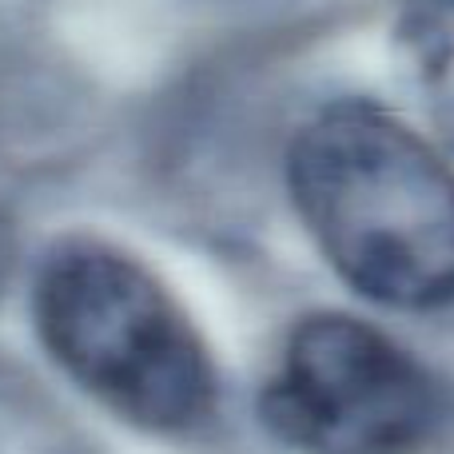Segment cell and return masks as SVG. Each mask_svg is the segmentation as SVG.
Wrapping results in <instances>:
<instances>
[{
    "label": "cell",
    "mask_w": 454,
    "mask_h": 454,
    "mask_svg": "<svg viewBox=\"0 0 454 454\" xmlns=\"http://www.w3.org/2000/svg\"><path fill=\"white\" fill-rule=\"evenodd\" d=\"M287 192L331 271L395 311L454 303V172L371 100H335L287 148Z\"/></svg>",
    "instance_id": "cell-1"
},
{
    "label": "cell",
    "mask_w": 454,
    "mask_h": 454,
    "mask_svg": "<svg viewBox=\"0 0 454 454\" xmlns=\"http://www.w3.org/2000/svg\"><path fill=\"white\" fill-rule=\"evenodd\" d=\"M36 335L104 411L148 434H192L215 411V367L160 275L92 235L60 239L32 283Z\"/></svg>",
    "instance_id": "cell-2"
},
{
    "label": "cell",
    "mask_w": 454,
    "mask_h": 454,
    "mask_svg": "<svg viewBox=\"0 0 454 454\" xmlns=\"http://www.w3.org/2000/svg\"><path fill=\"white\" fill-rule=\"evenodd\" d=\"M259 419L299 454H419L442 427V395L391 335L319 311L283 339Z\"/></svg>",
    "instance_id": "cell-3"
},
{
    "label": "cell",
    "mask_w": 454,
    "mask_h": 454,
    "mask_svg": "<svg viewBox=\"0 0 454 454\" xmlns=\"http://www.w3.org/2000/svg\"><path fill=\"white\" fill-rule=\"evenodd\" d=\"M399 48L427 120L454 148V0H411L399 20Z\"/></svg>",
    "instance_id": "cell-4"
},
{
    "label": "cell",
    "mask_w": 454,
    "mask_h": 454,
    "mask_svg": "<svg viewBox=\"0 0 454 454\" xmlns=\"http://www.w3.org/2000/svg\"><path fill=\"white\" fill-rule=\"evenodd\" d=\"M0 454H92L52 395L8 359H0Z\"/></svg>",
    "instance_id": "cell-5"
},
{
    "label": "cell",
    "mask_w": 454,
    "mask_h": 454,
    "mask_svg": "<svg viewBox=\"0 0 454 454\" xmlns=\"http://www.w3.org/2000/svg\"><path fill=\"white\" fill-rule=\"evenodd\" d=\"M12 263H16V235H12V223L0 212V295H4L8 279H12Z\"/></svg>",
    "instance_id": "cell-6"
}]
</instances>
